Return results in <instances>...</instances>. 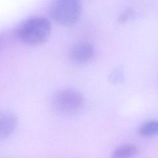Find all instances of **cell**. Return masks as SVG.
<instances>
[{
	"mask_svg": "<svg viewBox=\"0 0 158 158\" xmlns=\"http://www.w3.org/2000/svg\"><path fill=\"white\" fill-rule=\"evenodd\" d=\"M51 30L50 21L44 17H31L22 22L17 29L18 37L30 45H39L46 41Z\"/></svg>",
	"mask_w": 158,
	"mask_h": 158,
	"instance_id": "1",
	"label": "cell"
},
{
	"mask_svg": "<svg viewBox=\"0 0 158 158\" xmlns=\"http://www.w3.org/2000/svg\"><path fill=\"white\" fill-rule=\"evenodd\" d=\"M81 12L80 0H53L49 7L51 18L64 26L75 24L80 18Z\"/></svg>",
	"mask_w": 158,
	"mask_h": 158,
	"instance_id": "2",
	"label": "cell"
},
{
	"mask_svg": "<svg viewBox=\"0 0 158 158\" xmlns=\"http://www.w3.org/2000/svg\"><path fill=\"white\" fill-rule=\"evenodd\" d=\"M54 108L63 114H74L84 106L85 98L77 89L67 88L57 91L52 98Z\"/></svg>",
	"mask_w": 158,
	"mask_h": 158,
	"instance_id": "3",
	"label": "cell"
},
{
	"mask_svg": "<svg viewBox=\"0 0 158 158\" xmlns=\"http://www.w3.org/2000/svg\"><path fill=\"white\" fill-rule=\"evenodd\" d=\"M93 46L88 42H79L75 44L70 49V57L77 64L86 63L94 56Z\"/></svg>",
	"mask_w": 158,
	"mask_h": 158,
	"instance_id": "4",
	"label": "cell"
},
{
	"mask_svg": "<svg viewBox=\"0 0 158 158\" xmlns=\"http://www.w3.org/2000/svg\"><path fill=\"white\" fill-rule=\"evenodd\" d=\"M18 124L17 116L8 110L0 111V139L10 136L16 130Z\"/></svg>",
	"mask_w": 158,
	"mask_h": 158,
	"instance_id": "5",
	"label": "cell"
},
{
	"mask_svg": "<svg viewBox=\"0 0 158 158\" xmlns=\"http://www.w3.org/2000/svg\"><path fill=\"white\" fill-rule=\"evenodd\" d=\"M138 152V148L133 144H125L116 149L112 154V158H131Z\"/></svg>",
	"mask_w": 158,
	"mask_h": 158,
	"instance_id": "6",
	"label": "cell"
},
{
	"mask_svg": "<svg viewBox=\"0 0 158 158\" xmlns=\"http://www.w3.org/2000/svg\"><path fill=\"white\" fill-rule=\"evenodd\" d=\"M139 133L144 136L158 135V121L151 120L143 123L139 129Z\"/></svg>",
	"mask_w": 158,
	"mask_h": 158,
	"instance_id": "7",
	"label": "cell"
},
{
	"mask_svg": "<svg viewBox=\"0 0 158 158\" xmlns=\"http://www.w3.org/2000/svg\"><path fill=\"white\" fill-rule=\"evenodd\" d=\"M109 79L113 83H118L122 81L123 79L122 70L120 68L115 69L110 74Z\"/></svg>",
	"mask_w": 158,
	"mask_h": 158,
	"instance_id": "8",
	"label": "cell"
},
{
	"mask_svg": "<svg viewBox=\"0 0 158 158\" xmlns=\"http://www.w3.org/2000/svg\"><path fill=\"white\" fill-rule=\"evenodd\" d=\"M134 12L131 8L127 9L125 11L122 12L118 18V20L121 23H125L129 20L130 18L133 15Z\"/></svg>",
	"mask_w": 158,
	"mask_h": 158,
	"instance_id": "9",
	"label": "cell"
}]
</instances>
